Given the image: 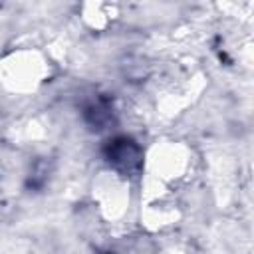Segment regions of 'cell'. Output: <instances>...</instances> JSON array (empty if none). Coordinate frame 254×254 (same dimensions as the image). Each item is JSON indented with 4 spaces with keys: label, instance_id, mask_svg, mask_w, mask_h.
<instances>
[{
    "label": "cell",
    "instance_id": "6da1fadb",
    "mask_svg": "<svg viewBox=\"0 0 254 254\" xmlns=\"http://www.w3.org/2000/svg\"><path fill=\"white\" fill-rule=\"evenodd\" d=\"M107 159L115 169L131 173L141 165V151L129 139H115L107 149Z\"/></svg>",
    "mask_w": 254,
    "mask_h": 254
}]
</instances>
